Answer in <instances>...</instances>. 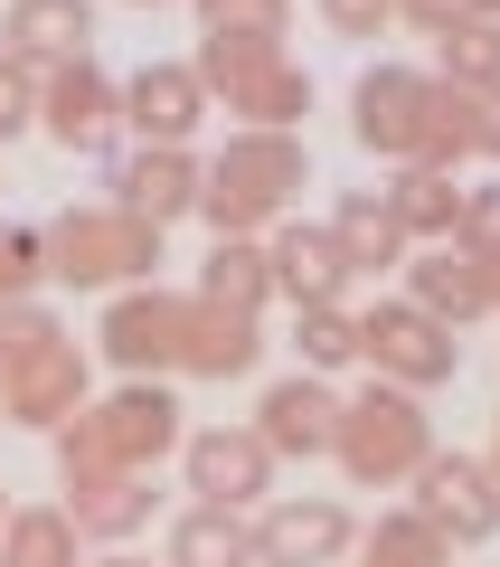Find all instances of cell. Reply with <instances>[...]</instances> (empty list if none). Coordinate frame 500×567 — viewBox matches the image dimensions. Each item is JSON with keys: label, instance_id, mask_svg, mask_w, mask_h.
<instances>
[{"label": "cell", "instance_id": "21", "mask_svg": "<svg viewBox=\"0 0 500 567\" xmlns=\"http://www.w3.org/2000/svg\"><path fill=\"white\" fill-rule=\"evenodd\" d=\"M189 293H199V303H218V312H237V322H264V303H274V265H264V237H218Z\"/></svg>", "mask_w": 500, "mask_h": 567}, {"label": "cell", "instance_id": "25", "mask_svg": "<svg viewBox=\"0 0 500 567\" xmlns=\"http://www.w3.org/2000/svg\"><path fill=\"white\" fill-rule=\"evenodd\" d=\"M293 350H302L312 379H341V369L360 360V312L350 303H302L293 312Z\"/></svg>", "mask_w": 500, "mask_h": 567}, {"label": "cell", "instance_id": "12", "mask_svg": "<svg viewBox=\"0 0 500 567\" xmlns=\"http://www.w3.org/2000/svg\"><path fill=\"white\" fill-rule=\"evenodd\" d=\"M246 529H256V567H341L360 548V520L331 492H274L264 511H246Z\"/></svg>", "mask_w": 500, "mask_h": 567}, {"label": "cell", "instance_id": "5", "mask_svg": "<svg viewBox=\"0 0 500 567\" xmlns=\"http://www.w3.org/2000/svg\"><path fill=\"white\" fill-rule=\"evenodd\" d=\"M39 237H48V275L76 284V293H133V284H152V265H160V227L123 218L114 199L58 208Z\"/></svg>", "mask_w": 500, "mask_h": 567}, {"label": "cell", "instance_id": "35", "mask_svg": "<svg viewBox=\"0 0 500 567\" xmlns=\"http://www.w3.org/2000/svg\"><path fill=\"white\" fill-rule=\"evenodd\" d=\"M481 464H491V483H500V406H491V454H481Z\"/></svg>", "mask_w": 500, "mask_h": 567}, {"label": "cell", "instance_id": "28", "mask_svg": "<svg viewBox=\"0 0 500 567\" xmlns=\"http://www.w3.org/2000/svg\"><path fill=\"white\" fill-rule=\"evenodd\" d=\"M199 10V39H274L293 29V0H189Z\"/></svg>", "mask_w": 500, "mask_h": 567}, {"label": "cell", "instance_id": "40", "mask_svg": "<svg viewBox=\"0 0 500 567\" xmlns=\"http://www.w3.org/2000/svg\"><path fill=\"white\" fill-rule=\"evenodd\" d=\"M0 520H10V511H0Z\"/></svg>", "mask_w": 500, "mask_h": 567}, {"label": "cell", "instance_id": "36", "mask_svg": "<svg viewBox=\"0 0 500 567\" xmlns=\"http://www.w3.org/2000/svg\"><path fill=\"white\" fill-rule=\"evenodd\" d=\"M95 567H152V558H133V548H114V558H95Z\"/></svg>", "mask_w": 500, "mask_h": 567}, {"label": "cell", "instance_id": "31", "mask_svg": "<svg viewBox=\"0 0 500 567\" xmlns=\"http://www.w3.org/2000/svg\"><path fill=\"white\" fill-rule=\"evenodd\" d=\"M331 39H387L397 29V0H312Z\"/></svg>", "mask_w": 500, "mask_h": 567}, {"label": "cell", "instance_id": "19", "mask_svg": "<svg viewBox=\"0 0 500 567\" xmlns=\"http://www.w3.org/2000/svg\"><path fill=\"white\" fill-rule=\"evenodd\" d=\"M378 199L397 208L406 246H454V227H462V171H435V162H397V181H387Z\"/></svg>", "mask_w": 500, "mask_h": 567}, {"label": "cell", "instance_id": "37", "mask_svg": "<svg viewBox=\"0 0 500 567\" xmlns=\"http://www.w3.org/2000/svg\"><path fill=\"white\" fill-rule=\"evenodd\" d=\"M462 10H472V20H500V0H462Z\"/></svg>", "mask_w": 500, "mask_h": 567}, {"label": "cell", "instance_id": "9", "mask_svg": "<svg viewBox=\"0 0 500 567\" xmlns=\"http://www.w3.org/2000/svg\"><path fill=\"white\" fill-rule=\"evenodd\" d=\"M406 511H416L444 548L500 539V483H491V464H481V454H444V445H435V454L416 464V483H406Z\"/></svg>", "mask_w": 500, "mask_h": 567}, {"label": "cell", "instance_id": "3", "mask_svg": "<svg viewBox=\"0 0 500 567\" xmlns=\"http://www.w3.org/2000/svg\"><path fill=\"white\" fill-rule=\"evenodd\" d=\"M312 189V152H302V133H227V152L208 162L199 181V218L218 227V237H264V227L293 218V199Z\"/></svg>", "mask_w": 500, "mask_h": 567}, {"label": "cell", "instance_id": "38", "mask_svg": "<svg viewBox=\"0 0 500 567\" xmlns=\"http://www.w3.org/2000/svg\"><path fill=\"white\" fill-rule=\"evenodd\" d=\"M133 10H170V0H133Z\"/></svg>", "mask_w": 500, "mask_h": 567}, {"label": "cell", "instance_id": "1", "mask_svg": "<svg viewBox=\"0 0 500 567\" xmlns=\"http://www.w3.org/2000/svg\"><path fill=\"white\" fill-rule=\"evenodd\" d=\"M95 341L123 379H246L264 360V322H237V312L199 303V293H160V284L114 293Z\"/></svg>", "mask_w": 500, "mask_h": 567}, {"label": "cell", "instance_id": "10", "mask_svg": "<svg viewBox=\"0 0 500 567\" xmlns=\"http://www.w3.org/2000/svg\"><path fill=\"white\" fill-rule=\"evenodd\" d=\"M274 473L283 464L256 425H199V435H180V483L208 511H264L274 502Z\"/></svg>", "mask_w": 500, "mask_h": 567}, {"label": "cell", "instance_id": "33", "mask_svg": "<svg viewBox=\"0 0 500 567\" xmlns=\"http://www.w3.org/2000/svg\"><path fill=\"white\" fill-rule=\"evenodd\" d=\"M397 20H406V29H425V39H444V29L472 20V10H462V0H397Z\"/></svg>", "mask_w": 500, "mask_h": 567}, {"label": "cell", "instance_id": "24", "mask_svg": "<svg viewBox=\"0 0 500 567\" xmlns=\"http://www.w3.org/2000/svg\"><path fill=\"white\" fill-rule=\"evenodd\" d=\"M435 76L454 85V95H491L500 85V20H454L435 39Z\"/></svg>", "mask_w": 500, "mask_h": 567}, {"label": "cell", "instance_id": "2", "mask_svg": "<svg viewBox=\"0 0 500 567\" xmlns=\"http://www.w3.org/2000/svg\"><path fill=\"white\" fill-rule=\"evenodd\" d=\"M180 388L170 379H123L104 406H85L76 425H58V483L66 502L95 483H114V473H152L160 454H180Z\"/></svg>", "mask_w": 500, "mask_h": 567}, {"label": "cell", "instance_id": "29", "mask_svg": "<svg viewBox=\"0 0 500 567\" xmlns=\"http://www.w3.org/2000/svg\"><path fill=\"white\" fill-rule=\"evenodd\" d=\"M58 341H66V322L39 303V293H29V303H0V379H10V369H29V360H48Z\"/></svg>", "mask_w": 500, "mask_h": 567}, {"label": "cell", "instance_id": "18", "mask_svg": "<svg viewBox=\"0 0 500 567\" xmlns=\"http://www.w3.org/2000/svg\"><path fill=\"white\" fill-rule=\"evenodd\" d=\"M0 398H10V425H39V435L76 425V416H85V350H76V341H58L48 360L10 369V379H0Z\"/></svg>", "mask_w": 500, "mask_h": 567}, {"label": "cell", "instance_id": "13", "mask_svg": "<svg viewBox=\"0 0 500 567\" xmlns=\"http://www.w3.org/2000/svg\"><path fill=\"white\" fill-rule=\"evenodd\" d=\"M199 181H208V162L189 152V142H133V152H114V162H104L114 208H123V218H142V227L199 218Z\"/></svg>", "mask_w": 500, "mask_h": 567}, {"label": "cell", "instance_id": "15", "mask_svg": "<svg viewBox=\"0 0 500 567\" xmlns=\"http://www.w3.org/2000/svg\"><path fill=\"white\" fill-rule=\"evenodd\" d=\"M208 114H218V104H208V85H199L189 58H152V66L123 76V133L133 142H189Z\"/></svg>", "mask_w": 500, "mask_h": 567}, {"label": "cell", "instance_id": "14", "mask_svg": "<svg viewBox=\"0 0 500 567\" xmlns=\"http://www.w3.org/2000/svg\"><path fill=\"white\" fill-rule=\"evenodd\" d=\"M256 435L274 445V464H321V454L341 445V388L312 379V369L274 379V388L256 398Z\"/></svg>", "mask_w": 500, "mask_h": 567}, {"label": "cell", "instance_id": "17", "mask_svg": "<svg viewBox=\"0 0 500 567\" xmlns=\"http://www.w3.org/2000/svg\"><path fill=\"white\" fill-rule=\"evenodd\" d=\"M264 265H274V303H350V265H341V246H331V227H302V218H283V227H264Z\"/></svg>", "mask_w": 500, "mask_h": 567}, {"label": "cell", "instance_id": "34", "mask_svg": "<svg viewBox=\"0 0 500 567\" xmlns=\"http://www.w3.org/2000/svg\"><path fill=\"white\" fill-rule=\"evenodd\" d=\"M472 162H500V85L472 95Z\"/></svg>", "mask_w": 500, "mask_h": 567}, {"label": "cell", "instance_id": "39", "mask_svg": "<svg viewBox=\"0 0 500 567\" xmlns=\"http://www.w3.org/2000/svg\"><path fill=\"white\" fill-rule=\"evenodd\" d=\"M0 425H10V398H0Z\"/></svg>", "mask_w": 500, "mask_h": 567}, {"label": "cell", "instance_id": "7", "mask_svg": "<svg viewBox=\"0 0 500 567\" xmlns=\"http://www.w3.org/2000/svg\"><path fill=\"white\" fill-rule=\"evenodd\" d=\"M435 104H444L435 66L378 58V66H360V85H350V133H360V152H378V162H425Z\"/></svg>", "mask_w": 500, "mask_h": 567}, {"label": "cell", "instance_id": "26", "mask_svg": "<svg viewBox=\"0 0 500 567\" xmlns=\"http://www.w3.org/2000/svg\"><path fill=\"white\" fill-rule=\"evenodd\" d=\"M0 567H76V520L66 511H10L0 520Z\"/></svg>", "mask_w": 500, "mask_h": 567}, {"label": "cell", "instance_id": "23", "mask_svg": "<svg viewBox=\"0 0 500 567\" xmlns=\"http://www.w3.org/2000/svg\"><path fill=\"white\" fill-rule=\"evenodd\" d=\"M160 567H256V529H246V511L189 502L180 520H170V558Z\"/></svg>", "mask_w": 500, "mask_h": 567}, {"label": "cell", "instance_id": "27", "mask_svg": "<svg viewBox=\"0 0 500 567\" xmlns=\"http://www.w3.org/2000/svg\"><path fill=\"white\" fill-rule=\"evenodd\" d=\"M350 558H360V567H454V548H444L435 529L416 520V511H387V520L368 529V539L350 548Z\"/></svg>", "mask_w": 500, "mask_h": 567}, {"label": "cell", "instance_id": "20", "mask_svg": "<svg viewBox=\"0 0 500 567\" xmlns=\"http://www.w3.org/2000/svg\"><path fill=\"white\" fill-rule=\"evenodd\" d=\"M331 246H341L350 275H387V265L416 256L406 227H397V208H387L378 189H341V199H331Z\"/></svg>", "mask_w": 500, "mask_h": 567}, {"label": "cell", "instance_id": "22", "mask_svg": "<svg viewBox=\"0 0 500 567\" xmlns=\"http://www.w3.org/2000/svg\"><path fill=\"white\" fill-rule=\"evenodd\" d=\"M152 511H160L152 473H114V483L76 492V502H66V520H76V539H104V548H123L133 529H152Z\"/></svg>", "mask_w": 500, "mask_h": 567}, {"label": "cell", "instance_id": "32", "mask_svg": "<svg viewBox=\"0 0 500 567\" xmlns=\"http://www.w3.org/2000/svg\"><path fill=\"white\" fill-rule=\"evenodd\" d=\"M454 246H472V256H500V181L462 189V227H454Z\"/></svg>", "mask_w": 500, "mask_h": 567}, {"label": "cell", "instance_id": "11", "mask_svg": "<svg viewBox=\"0 0 500 567\" xmlns=\"http://www.w3.org/2000/svg\"><path fill=\"white\" fill-rule=\"evenodd\" d=\"M39 133L58 142L66 162H114L123 152V76H104L95 58L58 66L39 85Z\"/></svg>", "mask_w": 500, "mask_h": 567}, {"label": "cell", "instance_id": "30", "mask_svg": "<svg viewBox=\"0 0 500 567\" xmlns=\"http://www.w3.org/2000/svg\"><path fill=\"white\" fill-rule=\"evenodd\" d=\"M48 284V237L39 227H0V303H29Z\"/></svg>", "mask_w": 500, "mask_h": 567}, {"label": "cell", "instance_id": "16", "mask_svg": "<svg viewBox=\"0 0 500 567\" xmlns=\"http://www.w3.org/2000/svg\"><path fill=\"white\" fill-rule=\"evenodd\" d=\"M0 58H20L29 76L95 58V0H10L0 10Z\"/></svg>", "mask_w": 500, "mask_h": 567}, {"label": "cell", "instance_id": "4", "mask_svg": "<svg viewBox=\"0 0 500 567\" xmlns=\"http://www.w3.org/2000/svg\"><path fill=\"white\" fill-rule=\"evenodd\" d=\"M425 454H435V416H425L416 388L368 379V388H350V398H341V445H331V464H341L360 492H397V483H416Z\"/></svg>", "mask_w": 500, "mask_h": 567}, {"label": "cell", "instance_id": "8", "mask_svg": "<svg viewBox=\"0 0 500 567\" xmlns=\"http://www.w3.org/2000/svg\"><path fill=\"white\" fill-rule=\"evenodd\" d=\"M360 360L378 369L387 388H444V379H462V341H454V322H435L425 303H406V293H387V303H368L360 312Z\"/></svg>", "mask_w": 500, "mask_h": 567}, {"label": "cell", "instance_id": "6", "mask_svg": "<svg viewBox=\"0 0 500 567\" xmlns=\"http://www.w3.org/2000/svg\"><path fill=\"white\" fill-rule=\"evenodd\" d=\"M189 66H199L208 104H227L246 133H293V123L312 114V76H302L274 39H199Z\"/></svg>", "mask_w": 500, "mask_h": 567}]
</instances>
